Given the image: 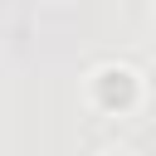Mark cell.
I'll use <instances>...</instances> for the list:
<instances>
[{"label":"cell","mask_w":156,"mask_h":156,"mask_svg":"<svg viewBox=\"0 0 156 156\" xmlns=\"http://www.w3.org/2000/svg\"><path fill=\"white\" fill-rule=\"evenodd\" d=\"M107 156H127V151H107Z\"/></svg>","instance_id":"6da1fadb"}]
</instances>
